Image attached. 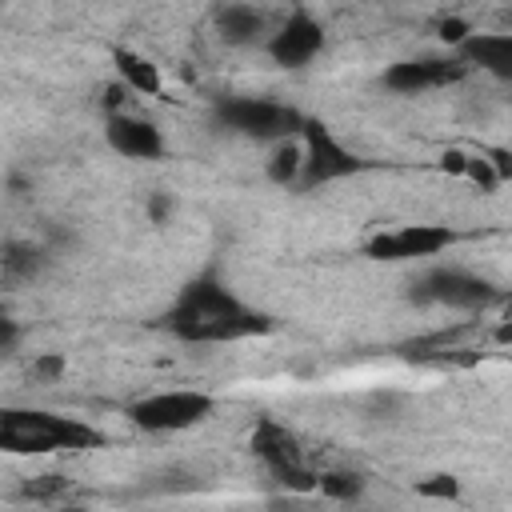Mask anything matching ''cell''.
Wrapping results in <instances>:
<instances>
[{
	"mask_svg": "<svg viewBox=\"0 0 512 512\" xmlns=\"http://www.w3.org/2000/svg\"><path fill=\"white\" fill-rule=\"evenodd\" d=\"M164 328L184 344H232L272 332V316L244 304L232 288H224L208 272L180 288L176 304L164 316Z\"/></svg>",
	"mask_w": 512,
	"mask_h": 512,
	"instance_id": "6da1fadb",
	"label": "cell"
},
{
	"mask_svg": "<svg viewBox=\"0 0 512 512\" xmlns=\"http://www.w3.org/2000/svg\"><path fill=\"white\" fill-rule=\"evenodd\" d=\"M96 444H104V436L76 416H56L44 408H4L0 412V452L44 456V452L96 448Z\"/></svg>",
	"mask_w": 512,
	"mask_h": 512,
	"instance_id": "7a4b0ae2",
	"label": "cell"
},
{
	"mask_svg": "<svg viewBox=\"0 0 512 512\" xmlns=\"http://www.w3.org/2000/svg\"><path fill=\"white\" fill-rule=\"evenodd\" d=\"M216 124L224 132L248 136V140H288L304 128V116L292 104L260 100V96H228L216 104Z\"/></svg>",
	"mask_w": 512,
	"mask_h": 512,
	"instance_id": "3957f363",
	"label": "cell"
},
{
	"mask_svg": "<svg viewBox=\"0 0 512 512\" xmlns=\"http://www.w3.org/2000/svg\"><path fill=\"white\" fill-rule=\"evenodd\" d=\"M408 300L416 304H440V308H460V312H484L504 300V292L464 268H432L420 280L408 284Z\"/></svg>",
	"mask_w": 512,
	"mask_h": 512,
	"instance_id": "277c9868",
	"label": "cell"
},
{
	"mask_svg": "<svg viewBox=\"0 0 512 512\" xmlns=\"http://www.w3.org/2000/svg\"><path fill=\"white\" fill-rule=\"evenodd\" d=\"M212 412H216V400L200 388H168L128 404V420L140 432H184L204 424Z\"/></svg>",
	"mask_w": 512,
	"mask_h": 512,
	"instance_id": "5b68a950",
	"label": "cell"
},
{
	"mask_svg": "<svg viewBox=\"0 0 512 512\" xmlns=\"http://www.w3.org/2000/svg\"><path fill=\"white\" fill-rule=\"evenodd\" d=\"M252 452L264 460V468H268L284 488H292V492L316 488V472L308 468L300 440H296L284 424H276V420H268V416L256 420V428H252Z\"/></svg>",
	"mask_w": 512,
	"mask_h": 512,
	"instance_id": "8992f818",
	"label": "cell"
},
{
	"mask_svg": "<svg viewBox=\"0 0 512 512\" xmlns=\"http://www.w3.org/2000/svg\"><path fill=\"white\" fill-rule=\"evenodd\" d=\"M304 164H300V188H316V184H332V180H344V176H356L364 172V160L344 148L328 124L320 120H304Z\"/></svg>",
	"mask_w": 512,
	"mask_h": 512,
	"instance_id": "52a82bcc",
	"label": "cell"
},
{
	"mask_svg": "<svg viewBox=\"0 0 512 512\" xmlns=\"http://www.w3.org/2000/svg\"><path fill=\"white\" fill-rule=\"evenodd\" d=\"M452 244H456V232L448 224H400V228L368 236L364 256L368 260H384V264H404V260L440 256Z\"/></svg>",
	"mask_w": 512,
	"mask_h": 512,
	"instance_id": "ba28073f",
	"label": "cell"
},
{
	"mask_svg": "<svg viewBox=\"0 0 512 512\" xmlns=\"http://www.w3.org/2000/svg\"><path fill=\"white\" fill-rule=\"evenodd\" d=\"M324 24L312 16V12H292L272 36H268V56H272V64H280V68H304V64H312L320 52H324Z\"/></svg>",
	"mask_w": 512,
	"mask_h": 512,
	"instance_id": "9c48e42d",
	"label": "cell"
},
{
	"mask_svg": "<svg viewBox=\"0 0 512 512\" xmlns=\"http://www.w3.org/2000/svg\"><path fill=\"white\" fill-rule=\"evenodd\" d=\"M468 76V64L460 56H420V60H396L388 72H384V84L392 92H404V96H416V92H428V88H444V84H456Z\"/></svg>",
	"mask_w": 512,
	"mask_h": 512,
	"instance_id": "30bf717a",
	"label": "cell"
},
{
	"mask_svg": "<svg viewBox=\"0 0 512 512\" xmlns=\"http://www.w3.org/2000/svg\"><path fill=\"white\" fill-rule=\"evenodd\" d=\"M108 148L116 156H128V160H160L168 152V140L164 132L144 120V116H132V112H108Z\"/></svg>",
	"mask_w": 512,
	"mask_h": 512,
	"instance_id": "8fae6325",
	"label": "cell"
},
{
	"mask_svg": "<svg viewBox=\"0 0 512 512\" xmlns=\"http://www.w3.org/2000/svg\"><path fill=\"white\" fill-rule=\"evenodd\" d=\"M456 48L468 68H484L496 80H512V36L508 32H468Z\"/></svg>",
	"mask_w": 512,
	"mask_h": 512,
	"instance_id": "7c38bea8",
	"label": "cell"
},
{
	"mask_svg": "<svg viewBox=\"0 0 512 512\" xmlns=\"http://www.w3.org/2000/svg\"><path fill=\"white\" fill-rule=\"evenodd\" d=\"M112 64H116V76H120V84L128 88V92H140V96H160V88H164V76H160V68L144 56V52H136V48H112Z\"/></svg>",
	"mask_w": 512,
	"mask_h": 512,
	"instance_id": "4fadbf2b",
	"label": "cell"
},
{
	"mask_svg": "<svg viewBox=\"0 0 512 512\" xmlns=\"http://www.w3.org/2000/svg\"><path fill=\"white\" fill-rule=\"evenodd\" d=\"M216 32L224 44H252L260 32H264V12L256 4H244V0H232L216 12Z\"/></svg>",
	"mask_w": 512,
	"mask_h": 512,
	"instance_id": "5bb4252c",
	"label": "cell"
},
{
	"mask_svg": "<svg viewBox=\"0 0 512 512\" xmlns=\"http://www.w3.org/2000/svg\"><path fill=\"white\" fill-rule=\"evenodd\" d=\"M40 268H44V252L36 244L12 240L0 252V276H8V280H32V276H40Z\"/></svg>",
	"mask_w": 512,
	"mask_h": 512,
	"instance_id": "9a60e30c",
	"label": "cell"
},
{
	"mask_svg": "<svg viewBox=\"0 0 512 512\" xmlns=\"http://www.w3.org/2000/svg\"><path fill=\"white\" fill-rule=\"evenodd\" d=\"M300 164H304V148L288 136V140H276L272 156H268V176L276 184H296L300 180Z\"/></svg>",
	"mask_w": 512,
	"mask_h": 512,
	"instance_id": "2e32d148",
	"label": "cell"
},
{
	"mask_svg": "<svg viewBox=\"0 0 512 512\" xmlns=\"http://www.w3.org/2000/svg\"><path fill=\"white\" fill-rule=\"evenodd\" d=\"M316 488H320L324 496H332V500H360L364 480H360L356 472L336 468V472H316Z\"/></svg>",
	"mask_w": 512,
	"mask_h": 512,
	"instance_id": "e0dca14e",
	"label": "cell"
},
{
	"mask_svg": "<svg viewBox=\"0 0 512 512\" xmlns=\"http://www.w3.org/2000/svg\"><path fill=\"white\" fill-rule=\"evenodd\" d=\"M20 500L60 504V500H68V476H32L20 484Z\"/></svg>",
	"mask_w": 512,
	"mask_h": 512,
	"instance_id": "ac0fdd59",
	"label": "cell"
},
{
	"mask_svg": "<svg viewBox=\"0 0 512 512\" xmlns=\"http://www.w3.org/2000/svg\"><path fill=\"white\" fill-rule=\"evenodd\" d=\"M32 376H36V380H56V376H64V356L44 352L40 360H32Z\"/></svg>",
	"mask_w": 512,
	"mask_h": 512,
	"instance_id": "d6986e66",
	"label": "cell"
},
{
	"mask_svg": "<svg viewBox=\"0 0 512 512\" xmlns=\"http://www.w3.org/2000/svg\"><path fill=\"white\" fill-rule=\"evenodd\" d=\"M416 492H420V496H456V492H460V484H456L452 476H432V480L416 484Z\"/></svg>",
	"mask_w": 512,
	"mask_h": 512,
	"instance_id": "ffe728a7",
	"label": "cell"
},
{
	"mask_svg": "<svg viewBox=\"0 0 512 512\" xmlns=\"http://www.w3.org/2000/svg\"><path fill=\"white\" fill-rule=\"evenodd\" d=\"M16 344H20V324L8 312H0V352H12Z\"/></svg>",
	"mask_w": 512,
	"mask_h": 512,
	"instance_id": "44dd1931",
	"label": "cell"
},
{
	"mask_svg": "<svg viewBox=\"0 0 512 512\" xmlns=\"http://www.w3.org/2000/svg\"><path fill=\"white\" fill-rule=\"evenodd\" d=\"M468 32H472V28H468L464 20H456V16H452V20H440V40H444V44H460Z\"/></svg>",
	"mask_w": 512,
	"mask_h": 512,
	"instance_id": "7402d4cb",
	"label": "cell"
},
{
	"mask_svg": "<svg viewBox=\"0 0 512 512\" xmlns=\"http://www.w3.org/2000/svg\"><path fill=\"white\" fill-rule=\"evenodd\" d=\"M168 212H172V200H168V196H164V192H156V196H152V200H148V216H152V220H160V224H164V220H168Z\"/></svg>",
	"mask_w": 512,
	"mask_h": 512,
	"instance_id": "603a6c76",
	"label": "cell"
}]
</instances>
